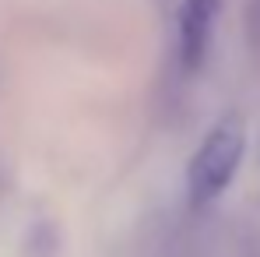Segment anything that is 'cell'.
Segmentation results:
<instances>
[{
	"instance_id": "1",
	"label": "cell",
	"mask_w": 260,
	"mask_h": 257,
	"mask_svg": "<svg viewBox=\"0 0 260 257\" xmlns=\"http://www.w3.org/2000/svg\"><path fill=\"white\" fill-rule=\"evenodd\" d=\"M243 148H246V137L243 127L236 120H221L204 145L197 148L190 173H186V183H190V201L201 208L208 201H215L218 194L229 187V180L236 176V166L243 159Z\"/></svg>"
},
{
	"instance_id": "2",
	"label": "cell",
	"mask_w": 260,
	"mask_h": 257,
	"mask_svg": "<svg viewBox=\"0 0 260 257\" xmlns=\"http://www.w3.org/2000/svg\"><path fill=\"white\" fill-rule=\"evenodd\" d=\"M218 18V0H183L179 7V64L197 71L208 56Z\"/></svg>"
}]
</instances>
